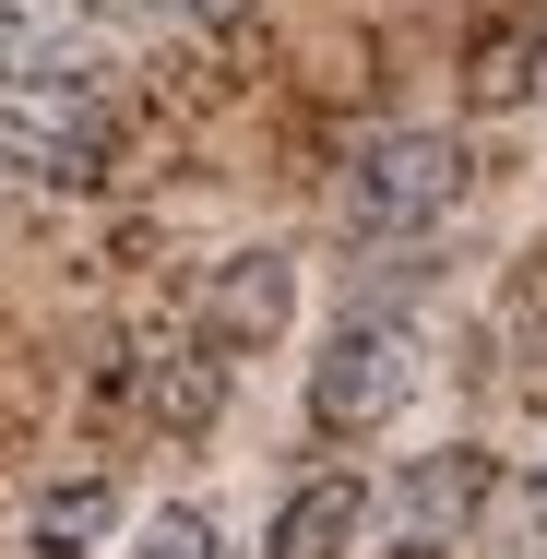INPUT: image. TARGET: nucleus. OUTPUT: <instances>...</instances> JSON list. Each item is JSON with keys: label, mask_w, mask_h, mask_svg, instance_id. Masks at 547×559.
<instances>
[{"label": "nucleus", "mask_w": 547, "mask_h": 559, "mask_svg": "<svg viewBox=\"0 0 547 559\" xmlns=\"http://www.w3.org/2000/svg\"><path fill=\"white\" fill-rule=\"evenodd\" d=\"M452 191H464V143H452V131H381V143L345 167V226H357L369 250H405L417 226L452 215Z\"/></svg>", "instance_id": "nucleus-1"}, {"label": "nucleus", "mask_w": 547, "mask_h": 559, "mask_svg": "<svg viewBox=\"0 0 547 559\" xmlns=\"http://www.w3.org/2000/svg\"><path fill=\"white\" fill-rule=\"evenodd\" d=\"M405 393H417V322H405V310H357V322H333V345L310 357V417H322L333 441L381 429Z\"/></svg>", "instance_id": "nucleus-2"}, {"label": "nucleus", "mask_w": 547, "mask_h": 559, "mask_svg": "<svg viewBox=\"0 0 547 559\" xmlns=\"http://www.w3.org/2000/svg\"><path fill=\"white\" fill-rule=\"evenodd\" d=\"M488 488H500V464L476 441L452 452H417L393 488H381V536H393V559H452L464 536H476V512H488Z\"/></svg>", "instance_id": "nucleus-3"}, {"label": "nucleus", "mask_w": 547, "mask_h": 559, "mask_svg": "<svg viewBox=\"0 0 547 559\" xmlns=\"http://www.w3.org/2000/svg\"><path fill=\"white\" fill-rule=\"evenodd\" d=\"M286 310H298V262H286V250H238V262H215V286H203V334H215L226 357H238V345H274Z\"/></svg>", "instance_id": "nucleus-4"}, {"label": "nucleus", "mask_w": 547, "mask_h": 559, "mask_svg": "<svg viewBox=\"0 0 547 559\" xmlns=\"http://www.w3.org/2000/svg\"><path fill=\"white\" fill-rule=\"evenodd\" d=\"M357 536H369V488L357 476H298L274 500V548L262 559H345Z\"/></svg>", "instance_id": "nucleus-5"}, {"label": "nucleus", "mask_w": 547, "mask_h": 559, "mask_svg": "<svg viewBox=\"0 0 547 559\" xmlns=\"http://www.w3.org/2000/svg\"><path fill=\"white\" fill-rule=\"evenodd\" d=\"M12 84H96V48H84L60 12L0 0V96H12Z\"/></svg>", "instance_id": "nucleus-6"}, {"label": "nucleus", "mask_w": 547, "mask_h": 559, "mask_svg": "<svg viewBox=\"0 0 547 559\" xmlns=\"http://www.w3.org/2000/svg\"><path fill=\"white\" fill-rule=\"evenodd\" d=\"M119 536V488L108 476H60V488H36V512H24V548L36 559H96Z\"/></svg>", "instance_id": "nucleus-7"}, {"label": "nucleus", "mask_w": 547, "mask_h": 559, "mask_svg": "<svg viewBox=\"0 0 547 559\" xmlns=\"http://www.w3.org/2000/svg\"><path fill=\"white\" fill-rule=\"evenodd\" d=\"M215 405H226V345H191V357L155 369V417L167 429H215Z\"/></svg>", "instance_id": "nucleus-8"}, {"label": "nucleus", "mask_w": 547, "mask_h": 559, "mask_svg": "<svg viewBox=\"0 0 547 559\" xmlns=\"http://www.w3.org/2000/svg\"><path fill=\"white\" fill-rule=\"evenodd\" d=\"M131 559H226V548H215V512H191V500L143 512V536H131Z\"/></svg>", "instance_id": "nucleus-9"}, {"label": "nucleus", "mask_w": 547, "mask_h": 559, "mask_svg": "<svg viewBox=\"0 0 547 559\" xmlns=\"http://www.w3.org/2000/svg\"><path fill=\"white\" fill-rule=\"evenodd\" d=\"M131 12H155V24H226L238 0H131Z\"/></svg>", "instance_id": "nucleus-10"}, {"label": "nucleus", "mask_w": 547, "mask_h": 559, "mask_svg": "<svg viewBox=\"0 0 547 559\" xmlns=\"http://www.w3.org/2000/svg\"><path fill=\"white\" fill-rule=\"evenodd\" d=\"M524 512H536V536H547V464H536V488H524Z\"/></svg>", "instance_id": "nucleus-11"}]
</instances>
